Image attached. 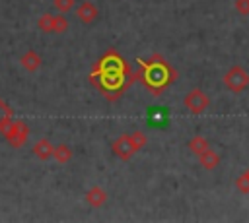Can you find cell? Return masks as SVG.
I'll list each match as a JSON object with an SVG mask.
<instances>
[{"mask_svg": "<svg viewBox=\"0 0 249 223\" xmlns=\"http://www.w3.org/2000/svg\"><path fill=\"white\" fill-rule=\"evenodd\" d=\"M138 62L146 68V72H150V76H146V87L154 89V85H158V91L167 87V81L173 78V74H169V68L163 62H160L158 66H154V64L148 66L144 60H138Z\"/></svg>", "mask_w": 249, "mask_h": 223, "instance_id": "obj_1", "label": "cell"}, {"mask_svg": "<svg viewBox=\"0 0 249 223\" xmlns=\"http://www.w3.org/2000/svg\"><path fill=\"white\" fill-rule=\"evenodd\" d=\"M198 163L202 165V169H206V171H214V169L220 165V155H218L212 147H208L206 151H202V153L198 155Z\"/></svg>", "mask_w": 249, "mask_h": 223, "instance_id": "obj_9", "label": "cell"}, {"mask_svg": "<svg viewBox=\"0 0 249 223\" xmlns=\"http://www.w3.org/2000/svg\"><path fill=\"white\" fill-rule=\"evenodd\" d=\"M27 136H29V128H27V124L23 122V120H14L8 128H6V132H4V138H6V142L12 145V147H21L25 142H27Z\"/></svg>", "mask_w": 249, "mask_h": 223, "instance_id": "obj_3", "label": "cell"}, {"mask_svg": "<svg viewBox=\"0 0 249 223\" xmlns=\"http://www.w3.org/2000/svg\"><path fill=\"white\" fill-rule=\"evenodd\" d=\"M53 149H54V145H53L47 138H43V140H39V142H35V143H33V155H35V157H39L41 161L51 159Z\"/></svg>", "mask_w": 249, "mask_h": 223, "instance_id": "obj_10", "label": "cell"}, {"mask_svg": "<svg viewBox=\"0 0 249 223\" xmlns=\"http://www.w3.org/2000/svg\"><path fill=\"white\" fill-rule=\"evenodd\" d=\"M183 105H185L193 114H200V112H204L206 107L210 105V97H208L202 89L195 87V89H191V91L183 97Z\"/></svg>", "mask_w": 249, "mask_h": 223, "instance_id": "obj_4", "label": "cell"}, {"mask_svg": "<svg viewBox=\"0 0 249 223\" xmlns=\"http://www.w3.org/2000/svg\"><path fill=\"white\" fill-rule=\"evenodd\" d=\"M130 136V142H132V147H134V151H140L146 143H148V138H146V134L142 132V130H134L132 134H128Z\"/></svg>", "mask_w": 249, "mask_h": 223, "instance_id": "obj_14", "label": "cell"}, {"mask_svg": "<svg viewBox=\"0 0 249 223\" xmlns=\"http://www.w3.org/2000/svg\"><path fill=\"white\" fill-rule=\"evenodd\" d=\"M19 64H21V68H23V70H27L29 74H33V72H37V70L41 68L43 58H41V54H37L35 50H27V52H23V54H21Z\"/></svg>", "mask_w": 249, "mask_h": 223, "instance_id": "obj_7", "label": "cell"}, {"mask_svg": "<svg viewBox=\"0 0 249 223\" xmlns=\"http://www.w3.org/2000/svg\"><path fill=\"white\" fill-rule=\"evenodd\" d=\"M222 81H224V85H226L228 91L241 93V91H245L249 87V72L245 68H241V66H231L224 74Z\"/></svg>", "mask_w": 249, "mask_h": 223, "instance_id": "obj_2", "label": "cell"}, {"mask_svg": "<svg viewBox=\"0 0 249 223\" xmlns=\"http://www.w3.org/2000/svg\"><path fill=\"white\" fill-rule=\"evenodd\" d=\"M97 6L93 2H82L78 8H76V16L82 23H93L97 19Z\"/></svg>", "mask_w": 249, "mask_h": 223, "instance_id": "obj_6", "label": "cell"}, {"mask_svg": "<svg viewBox=\"0 0 249 223\" xmlns=\"http://www.w3.org/2000/svg\"><path fill=\"white\" fill-rule=\"evenodd\" d=\"M68 27H70V21L66 19V16H64V14H58V16H54L53 33H58V35H62V33H66V31H68Z\"/></svg>", "mask_w": 249, "mask_h": 223, "instance_id": "obj_15", "label": "cell"}, {"mask_svg": "<svg viewBox=\"0 0 249 223\" xmlns=\"http://www.w3.org/2000/svg\"><path fill=\"white\" fill-rule=\"evenodd\" d=\"M53 25H54V16L53 14H43L37 19V29L43 33H53Z\"/></svg>", "mask_w": 249, "mask_h": 223, "instance_id": "obj_13", "label": "cell"}, {"mask_svg": "<svg viewBox=\"0 0 249 223\" xmlns=\"http://www.w3.org/2000/svg\"><path fill=\"white\" fill-rule=\"evenodd\" d=\"M235 12L239 16H249V0H235Z\"/></svg>", "mask_w": 249, "mask_h": 223, "instance_id": "obj_18", "label": "cell"}, {"mask_svg": "<svg viewBox=\"0 0 249 223\" xmlns=\"http://www.w3.org/2000/svg\"><path fill=\"white\" fill-rule=\"evenodd\" d=\"M235 188L241 192V194H249V173H241L237 178H235Z\"/></svg>", "mask_w": 249, "mask_h": 223, "instance_id": "obj_16", "label": "cell"}, {"mask_svg": "<svg viewBox=\"0 0 249 223\" xmlns=\"http://www.w3.org/2000/svg\"><path fill=\"white\" fill-rule=\"evenodd\" d=\"M111 149H113V153L119 157V159H123V161H128L136 151H134V147H132V142H130V136L128 134H121L113 143H111Z\"/></svg>", "mask_w": 249, "mask_h": 223, "instance_id": "obj_5", "label": "cell"}, {"mask_svg": "<svg viewBox=\"0 0 249 223\" xmlns=\"http://www.w3.org/2000/svg\"><path fill=\"white\" fill-rule=\"evenodd\" d=\"M187 147H189V151L193 153V155H200L202 151H206L208 147H210V143L206 142V138H202V136H193L191 140H189V143H187Z\"/></svg>", "mask_w": 249, "mask_h": 223, "instance_id": "obj_12", "label": "cell"}, {"mask_svg": "<svg viewBox=\"0 0 249 223\" xmlns=\"http://www.w3.org/2000/svg\"><path fill=\"white\" fill-rule=\"evenodd\" d=\"M53 4L58 14H66L70 12V8H74V0H53Z\"/></svg>", "mask_w": 249, "mask_h": 223, "instance_id": "obj_17", "label": "cell"}, {"mask_svg": "<svg viewBox=\"0 0 249 223\" xmlns=\"http://www.w3.org/2000/svg\"><path fill=\"white\" fill-rule=\"evenodd\" d=\"M86 202H88L91 207H101V206H105V202H107V192H105V188H101V186H91V188H88V192H86Z\"/></svg>", "mask_w": 249, "mask_h": 223, "instance_id": "obj_8", "label": "cell"}, {"mask_svg": "<svg viewBox=\"0 0 249 223\" xmlns=\"http://www.w3.org/2000/svg\"><path fill=\"white\" fill-rule=\"evenodd\" d=\"M247 173H249V169H247Z\"/></svg>", "mask_w": 249, "mask_h": 223, "instance_id": "obj_19", "label": "cell"}, {"mask_svg": "<svg viewBox=\"0 0 249 223\" xmlns=\"http://www.w3.org/2000/svg\"><path fill=\"white\" fill-rule=\"evenodd\" d=\"M51 157H53L58 165H64V163H68V161L72 159V149H70L66 143H58V145H54Z\"/></svg>", "mask_w": 249, "mask_h": 223, "instance_id": "obj_11", "label": "cell"}]
</instances>
